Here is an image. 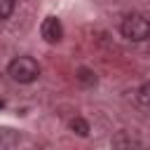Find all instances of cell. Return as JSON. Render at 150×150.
Wrapping results in <instances>:
<instances>
[{
  "label": "cell",
  "mask_w": 150,
  "mask_h": 150,
  "mask_svg": "<svg viewBox=\"0 0 150 150\" xmlns=\"http://www.w3.org/2000/svg\"><path fill=\"white\" fill-rule=\"evenodd\" d=\"M7 75L19 84H30L40 77V66L33 56H14L7 66Z\"/></svg>",
  "instance_id": "6da1fadb"
},
{
  "label": "cell",
  "mask_w": 150,
  "mask_h": 150,
  "mask_svg": "<svg viewBox=\"0 0 150 150\" xmlns=\"http://www.w3.org/2000/svg\"><path fill=\"white\" fill-rule=\"evenodd\" d=\"M120 33L131 42H143L150 38V19L143 14H127L120 23Z\"/></svg>",
  "instance_id": "7a4b0ae2"
},
{
  "label": "cell",
  "mask_w": 150,
  "mask_h": 150,
  "mask_svg": "<svg viewBox=\"0 0 150 150\" xmlns=\"http://www.w3.org/2000/svg\"><path fill=\"white\" fill-rule=\"evenodd\" d=\"M40 35H42V40L49 42V45L61 42V38H63V26H61V21H59L56 16H45L42 23H40Z\"/></svg>",
  "instance_id": "3957f363"
},
{
  "label": "cell",
  "mask_w": 150,
  "mask_h": 150,
  "mask_svg": "<svg viewBox=\"0 0 150 150\" xmlns=\"http://www.w3.org/2000/svg\"><path fill=\"white\" fill-rule=\"evenodd\" d=\"M75 77H77V82L80 84H84V87H94L96 84V73L91 70V68H77V73H75Z\"/></svg>",
  "instance_id": "277c9868"
},
{
  "label": "cell",
  "mask_w": 150,
  "mask_h": 150,
  "mask_svg": "<svg viewBox=\"0 0 150 150\" xmlns=\"http://www.w3.org/2000/svg\"><path fill=\"white\" fill-rule=\"evenodd\" d=\"M136 103H138L141 108L150 110V82H145V84H141V87L136 89Z\"/></svg>",
  "instance_id": "5b68a950"
},
{
  "label": "cell",
  "mask_w": 150,
  "mask_h": 150,
  "mask_svg": "<svg viewBox=\"0 0 150 150\" xmlns=\"http://www.w3.org/2000/svg\"><path fill=\"white\" fill-rule=\"evenodd\" d=\"M70 129H73L77 136H89V122L82 120V117H73V120H70Z\"/></svg>",
  "instance_id": "8992f818"
},
{
  "label": "cell",
  "mask_w": 150,
  "mask_h": 150,
  "mask_svg": "<svg viewBox=\"0 0 150 150\" xmlns=\"http://www.w3.org/2000/svg\"><path fill=\"white\" fill-rule=\"evenodd\" d=\"M14 12V0H0V21L9 19Z\"/></svg>",
  "instance_id": "52a82bcc"
},
{
  "label": "cell",
  "mask_w": 150,
  "mask_h": 150,
  "mask_svg": "<svg viewBox=\"0 0 150 150\" xmlns=\"http://www.w3.org/2000/svg\"><path fill=\"white\" fill-rule=\"evenodd\" d=\"M112 145H138V141H134V138H112Z\"/></svg>",
  "instance_id": "ba28073f"
}]
</instances>
